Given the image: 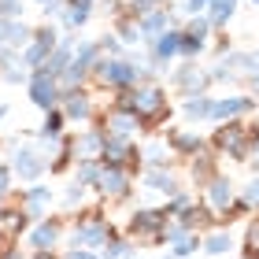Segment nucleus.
Here are the masks:
<instances>
[{
    "mask_svg": "<svg viewBox=\"0 0 259 259\" xmlns=\"http://www.w3.org/2000/svg\"><path fill=\"white\" fill-rule=\"evenodd\" d=\"M163 141H167L174 159H193V156H200V152H207V141L200 134H193V130H167Z\"/></svg>",
    "mask_w": 259,
    "mask_h": 259,
    "instance_id": "nucleus-19",
    "label": "nucleus"
},
{
    "mask_svg": "<svg viewBox=\"0 0 259 259\" xmlns=\"http://www.w3.org/2000/svg\"><path fill=\"white\" fill-rule=\"evenodd\" d=\"M141 159H145V170H156V167H170V148L167 141H152V145L141 148Z\"/></svg>",
    "mask_w": 259,
    "mask_h": 259,
    "instance_id": "nucleus-29",
    "label": "nucleus"
},
{
    "mask_svg": "<svg viewBox=\"0 0 259 259\" xmlns=\"http://www.w3.org/2000/svg\"><path fill=\"white\" fill-rule=\"evenodd\" d=\"M115 104L126 111H134L145 130H156L163 119H170V104H167V89L159 81H141V85L115 93Z\"/></svg>",
    "mask_w": 259,
    "mask_h": 259,
    "instance_id": "nucleus-2",
    "label": "nucleus"
},
{
    "mask_svg": "<svg viewBox=\"0 0 259 259\" xmlns=\"http://www.w3.org/2000/svg\"><path fill=\"white\" fill-rule=\"evenodd\" d=\"M237 196L244 200V204H248V211H259V174H252V182L244 185Z\"/></svg>",
    "mask_w": 259,
    "mask_h": 259,
    "instance_id": "nucleus-44",
    "label": "nucleus"
},
{
    "mask_svg": "<svg viewBox=\"0 0 259 259\" xmlns=\"http://www.w3.org/2000/svg\"><path fill=\"white\" fill-rule=\"evenodd\" d=\"M200 252H207V255H230L233 252V237L226 230H211L207 237H200Z\"/></svg>",
    "mask_w": 259,
    "mask_h": 259,
    "instance_id": "nucleus-31",
    "label": "nucleus"
},
{
    "mask_svg": "<svg viewBox=\"0 0 259 259\" xmlns=\"http://www.w3.org/2000/svg\"><path fill=\"white\" fill-rule=\"evenodd\" d=\"M8 111H11V108H8V104H0V122H4V119H8Z\"/></svg>",
    "mask_w": 259,
    "mask_h": 259,
    "instance_id": "nucleus-53",
    "label": "nucleus"
},
{
    "mask_svg": "<svg viewBox=\"0 0 259 259\" xmlns=\"http://www.w3.org/2000/svg\"><path fill=\"white\" fill-rule=\"evenodd\" d=\"M11 182H15V174H11L8 163H0V204L11 196Z\"/></svg>",
    "mask_w": 259,
    "mask_h": 259,
    "instance_id": "nucleus-48",
    "label": "nucleus"
},
{
    "mask_svg": "<svg viewBox=\"0 0 259 259\" xmlns=\"http://www.w3.org/2000/svg\"><path fill=\"white\" fill-rule=\"evenodd\" d=\"M170 222V215L163 207H137L134 215H130V233L134 237H148V241H156L159 244V233H163V226Z\"/></svg>",
    "mask_w": 259,
    "mask_h": 259,
    "instance_id": "nucleus-11",
    "label": "nucleus"
},
{
    "mask_svg": "<svg viewBox=\"0 0 259 259\" xmlns=\"http://www.w3.org/2000/svg\"><path fill=\"white\" fill-rule=\"evenodd\" d=\"M252 159L259 163V141H255V145H252Z\"/></svg>",
    "mask_w": 259,
    "mask_h": 259,
    "instance_id": "nucleus-54",
    "label": "nucleus"
},
{
    "mask_svg": "<svg viewBox=\"0 0 259 259\" xmlns=\"http://www.w3.org/2000/svg\"><path fill=\"white\" fill-rule=\"evenodd\" d=\"M100 259H134V244L122 241V237H111L108 244H104Z\"/></svg>",
    "mask_w": 259,
    "mask_h": 259,
    "instance_id": "nucleus-39",
    "label": "nucleus"
},
{
    "mask_svg": "<svg viewBox=\"0 0 259 259\" xmlns=\"http://www.w3.org/2000/svg\"><path fill=\"white\" fill-rule=\"evenodd\" d=\"M141 182H145V189H152V193H163V196H178V193H182V182H178V174H174L170 167L145 170V174H141Z\"/></svg>",
    "mask_w": 259,
    "mask_h": 259,
    "instance_id": "nucleus-23",
    "label": "nucleus"
},
{
    "mask_svg": "<svg viewBox=\"0 0 259 259\" xmlns=\"http://www.w3.org/2000/svg\"><path fill=\"white\" fill-rule=\"evenodd\" d=\"M89 19H93V0H67V8H63V15H60V22H63L67 33H78Z\"/></svg>",
    "mask_w": 259,
    "mask_h": 259,
    "instance_id": "nucleus-25",
    "label": "nucleus"
},
{
    "mask_svg": "<svg viewBox=\"0 0 259 259\" xmlns=\"http://www.w3.org/2000/svg\"><path fill=\"white\" fill-rule=\"evenodd\" d=\"M255 111H259V108H255ZM255 126H259V122H255Z\"/></svg>",
    "mask_w": 259,
    "mask_h": 259,
    "instance_id": "nucleus-58",
    "label": "nucleus"
},
{
    "mask_svg": "<svg viewBox=\"0 0 259 259\" xmlns=\"http://www.w3.org/2000/svg\"><path fill=\"white\" fill-rule=\"evenodd\" d=\"M237 4H241V0H207V11H204V15L211 19V26H226V22L233 19V15H237Z\"/></svg>",
    "mask_w": 259,
    "mask_h": 259,
    "instance_id": "nucleus-30",
    "label": "nucleus"
},
{
    "mask_svg": "<svg viewBox=\"0 0 259 259\" xmlns=\"http://www.w3.org/2000/svg\"><path fill=\"white\" fill-rule=\"evenodd\" d=\"M70 141H74V156L78 159H97L100 148H104V130L89 126V130H81V134H74Z\"/></svg>",
    "mask_w": 259,
    "mask_h": 259,
    "instance_id": "nucleus-24",
    "label": "nucleus"
},
{
    "mask_svg": "<svg viewBox=\"0 0 259 259\" xmlns=\"http://www.w3.org/2000/svg\"><path fill=\"white\" fill-rule=\"evenodd\" d=\"M0 259H26V252H15V248H0Z\"/></svg>",
    "mask_w": 259,
    "mask_h": 259,
    "instance_id": "nucleus-51",
    "label": "nucleus"
},
{
    "mask_svg": "<svg viewBox=\"0 0 259 259\" xmlns=\"http://www.w3.org/2000/svg\"><path fill=\"white\" fill-rule=\"evenodd\" d=\"M97 60H100V49H97V41H74V60H70L74 67H81V70L89 74Z\"/></svg>",
    "mask_w": 259,
    "mask_h": 259,
    "instance_id": "nucleus-33",
    "label": "nucleus"
},
{
    "mask_svg": "<svg viewBox=\"0 0 259 259\" xmlns=\"http://www.w3.org/2000/svg\"><path fill=\"white\" fill-rule=\"evenodd\" d=\"M233 200H237V189H233V182L226 178V174H211V178L204 182V204L215 211V215H222Z\"/></svg>",
    "mask_w": 259,
    "mask_h": 259,
    "instance_id": "nucleus-18",
    "label": "nucleus"
},
{
    "mask_svg": "<svg viewBox=\"0 0 259 259\" xmlns=\"http://www.w3.org/2000/svg\"><path fill=\"white\" fill-rule=\"evenodd\" d=\"M178 41H182V26L174 30H163L159 37H152L145 49H148V67H163L170 70V63L178 60Z\"/></svg>",
    "mask_w": 259,
    "mask_h": 259,
    "instance_id": "nucleus-14",
    "label": "nucleus"
},
{
    "mask_svg": "<svg viewBox=\"0 0 259 259\" xmlns=\"http://www.w3.org/2000/svg\"><path fill=\"white\" fill-rule=\"evenodd\" d=\"M60 111L67 122H93L97 119V104H93V97L85 89H70L60 97Z\"/></svg>",
    "mask_w": 259,
    "mask_h": 259,
    "instance_id": "nucleus-17",
    "label": "nucleus"
},
{
    "mask_svg": "<svg viewBox=\"0 0 259 259\" xmlns=\"http://www.w3.org/2000/svg\"><path fill=\"white\" fill-rule=\"evenodd\" d=\"M26 97L33 108H41V111H52V108H60V81H56L52 74H41V70H30V78H26Z\"/></svg>",
    "mask_w": 259,
    "mask_h": 259,
    "instance_id": "nucleus-6",
    "label": "nucleus"
},
{
    "mask_svg": "<svg viewBox=\"0 0 259 259\" xmlns=\"http://www.w3.org/2000/svg\"><path fill=\"white\" fill-rule=\"evenodd\" d=\"M52 200H56V189H52V185H45V182H30V189H19V207L26 211L33 222L49 215Z\"/></svg>",
    "mask_w": 259,
    "mask_h": 259,
    "instance_id": "nucleus-16",
    "label": "nucleus"
},
{
    "mask_svg": "<svg viewBox=\"0 0 259 259\" xmlns=\"http://www.w3.org/2000/svg\"><path fill=\"white\" fill-rule=\"evenodd\" d=\"M97 49H100V56H126V52H122V41L115 37V33H104V37H97Z\"/></svg>",
    "mask_w": 259,
    "mask_h": 259,
    "instance_id": "nucleus-45",
    "label": "nucleus"
},
{
    "mask_svg": "<svg viewBox=\"0 0 259 259\" xmlns=\"http://www.w3.org/2000/svg\"><path fill=\"white\" fill-rule=\"evenodd\" d=\"M189 204H193V196H189V193H178V196H170V200H167V207H163V211H167V215L174 219L178 211H185Z\"/></svg>",
    "mask_w": 259,
    "mask_h": 259,
    "instance_id": "nucleus-47",
    "label": "nucleus"
},
{
    "mask_svg": "<svg viewBox=\"0 0 259 259\" xmlns=\"http://www.w3.org/2000/svg\"><path fill=\"white\" fill-rule=\"evenodd\" d=\"M97 159H100V167H122V170L134 174V167H137L134 159H141V148L134 145V141H122V137H108V134H104V148H100Z\"/></svg>",
    "mask_w": 259,
    "mask_h": 259,
    "instance_id": "nucleus-7",
    "label": "nucleus"
},
{
    "mask_svg": "<svg viewBox=\"0 0 259 259\" xmlns=\"http://www.w3.org/2000/svg\"><path fill=\"white\" fill-rule=\"evenodd\" d=\"M26 0H0V19H22Z\"/></svg>",
    "mask_w": 259,
    "mask_h": 259,
    "instance_id": "nucleus-46",
    "label": "nucleus"
},
{
    "mask_svg": "<svg viewBox=\"0 0 259 259\" xmlns=\"http://www.w3.org/2000/svg\"><path fill=\"white\" fill-rule=\"evenodd\" d=\"M211 93H196V97H185L182 100V115L189 122H211Z\"/></svg>",
    "mask_w": 259,
    "mask_h": 259,
    "instance_id": "nucleus-26",
    "label": "nucleus"
},
{
    "mask_svg": "<svg viewBox=\"0 0 259 259\" xmlns=\"http://www.w3.org/2000/svg\"><path fill=\"white\" fill-rule=\"evenodd\" d=\"M33 37V26L22 19H0V49L8 52H22Z\"/></svg>",
    "mask_w": 259,
    "mask_h": 259,
    "instance_id": "nucleus-21",
    "label": "nucleus"
},
{
    "mask_svg": "<svg viewBox=\"0 0 259 259\" xmlns=\"http://www.w3.org/2000/svg\"><path fill=\"white\" fill-rule=\"evenodd\" d=\"M185 33H193V37H211V30H215V26H211V19L207 15H189V22H185V26H182Z\"/></svg>",
    "mask_w": 259,
    "mask_h": 259,
    "instance_id": "nucleus-41",
    "label": "nucleus"
},
{
    "mask_svg": "<svg viewBox=\"0 0 259 259\" xmlns=\"http://www.w3.org/2000/svg\"><path fill=\"white\" fill-rule=\"evenodd\" d=\"M85 193H89L85 185L70 178V185H67V193H63V204H67V207H81V200H85Z\"/></svg>",
    "mask_w": 259,
    "mask_h": 259,
    "instance_id": "nucleus-43",
    "label": "nucleus"
},
{
    "mask_svg": "<svg viewBox=\"0 0 259 259\" xmlns=\"http://www.w3.org/2000/svg\"><path fill=\"white\" fill-rule=\"evenodd\" d=\"M63 233H67L63 219H52V215H45V219H37V222H33V226L26 230V244H30L33 252H41V248H60Z\"/></svg>",
    "mask_w": 259,
    "mask_h": 259,
    "instance_id": "nucleus-13",
    "label": "nucleus"
},
{
    "mask_svg": "<svg viewBox=\"0 0 259 259\" xmlns=\"http://www.w3.org/2000/svg\"><path fill=\"white\" fill-rule=\"evenodd\" d=\"M159 259H174V255H170V252H167V255H159Z\"/></svg>",
    "mask_w": 259,
    "mask_h": 259,
    "instance_id": "nucleus-56",
    "label": "nucleus"
},
{
    "mask_svg": "<svg viewBox=\"0 0 259 259\" xmlns=\"http://www.w3.org/2000/svg\"><path fill=\"white\" fill-rule=\"evenodd\" d=\"M252 4H259V0H252Z\"/></svg>",
    "mask_w": 259,
    "mask_h": 259,
    "instance_id": "nucleus-57",
    "label": "nucleus"
},
{
    "mask_svg": "<svg viewBox=\"0 0 259 259\" xmlns=\"http://www.w3.org/2000/svg\"><path fill=\"white\" fill-rule=\"evenodd\" d=\"M196 252H200V233H182V237L170 244V255L174 259H189Z\"/></svg>",
    "mask_w": 259,
    "mask_h": 259,
    "instance_id": "nucleus-37",
    "label": "nucleus"
},
{
    "mask_svg": "<svg viewBox=\"0 0 259 259\" xmlns=\"http://www.w3.org/2000/svg\"><path fill=\"white\" fill-rule=\"evenodd\" d=\"M104 200H126L130 189H134V174L122 170V167H100L97 174V185H93Z\"/></svg>",
    "mask_w": 259,
    "mask_h": 259,
    "instance_id": "nucleus-15",
    "label": "nucleus"
},
{
    "mask_svg": "<svg viewBox=\"0 0 259 259\" xmlns=\"http://www.w3.org/2000/svg\"><path fill=\"white\" fill-rule=\"evenodd\" d=\"M63 126H67V119H63V111H60V108L45 111V122H41V130H37V145L60 141V137H63Z\"/></svg>",
    "mask_w": 259,
    "mask_h": 259,
    "instance_id": "nucleus-27",
    "label": "nucleus"
},
{
    "mask_svg": "<svg viewBox=\"0 0 259 259\" xmlns=\"http://www.w3.org/2000/svg\"><path fill=\"white\" fill-rule=\"evenodd\" d=\"M170 85L178 89L182 97H196V93H207L211 78H207V70H204V67H196V60H185L182 67H174V70H170Z\"/></svg>",
    "mask_w": 259,
    "mask_h": 259,
    "instance_id": "nucleus-12",
    "label": "nucleus"
},
{
    "mask_svg": "<svg viewBox=\"0 0 259 259\" xmlns=\"http://www.w3.org/2000/svg\"><path fill=\"white\" fill-rule=\"evenodd\" d=\"M259 108V100L252 93H233V97H215L211 100V122H230V119H244L248 111Z\"/></svg>",
    "mask_w": 259,
    "mask_h": 259,
    "instance_id": "nucleus-10",
    "label": "nucleus"
},
{
    "mask_svg": "<svg viewBox=\"0 0 259 259\" xmlns=\"http://www.w3.org/2000/svg\"><path fill=\"white\" fill-rule=\"evenodd\" d=\"M115 37L122 45H141V30H137V19H130L126 11L115 15Z\"/></svg>",
    "mask_w": 259,
    "mask_h": 259,
    "instance_id": "nucleus-34",
    "label": "nucleus"
},
{
    "mask_svg": "<svg viewBox=\"0 0 259 259\" xmlns=\"http://www.w3.org/2000/svg\"><path fill=\"white\" fill-rule=\"evenodd\" d=\"M193 159H196V163L189 167V174H193L196 185H204L211 174H219V170H215V152H200V156H193Z\"/></svg>",
    "mask_w": 259,
    "mask_h": 259,
    "instance_id": "nucleus-35",
    "label": "nucleus"
},
{
    "mask_svg": "<svg viewBox=\"0 0 259 259\" xmlns=\"http://www.w3.org/2000/svg\"><path fill=\"white\" fill-rule=\"evenodd\" d=\"M33 4H41V8H45V4H49V0H33Z\"/></svg>",
    "mask_w": 259,
    "mask_h": 259,
    "instance_id": "nucleus-55",
    "label": "nucleus"
},
{
    "mask_svg": "<svg viewBox=\"0 0 259 259\" xmlns=\"http://www.w3.org/2000/svg\"><path fill=\"white\" fill-rule=\"evenodd\" d=\"M63 259H100V252H93V248H67Z\"/></svg>",
    "mask_w": 259,
    "mask_h": 259,
    "instance_id": "nucleus-49",
    "label": "nucleus"
},
{
    "mask_svg": "<svg viewBox=\"0 0 259 259\" xmlns=\"http://www.w3.org/2000/svg\"><path fill=\"white\" fill-rule=\"evenodd\" d=\"M204 52H207V41L204 37H193V33L182 30V41H178V56H182V60H200Z\"/></svg>",
    "mask_w": 259,
    "mask_h": 259,
    "instance_id": "nucleus-36",
    "label": "nucleus"
},
{
    "mask_svg": "<svg viewBox=\"0 0 259 259\" xmlns=\"http://www.w3.org/2000/svg\"><path fill=\"white\" fill-rule=\"evenodd\" d=\"M185 15H204V11H207V0H185Z\"/></svg>",
    "mask_w": 259,
    "mask_h": 259,
    "instance_id": "nucleus-50",
    "label": "nucleus"
},
{
    "mask_svg": "<svg viewBox=\"0 0 259 259\" xmlns=\"http://www.w3.org/2000/svg\"><path fill=\"white\" fill-rule=\"evenodd\" d=\"M108 137H122V141H134L137 134H145V126H141V119L134 111H126V108H119V104H111L108 111H104V119L97 122Z\"/></svg>",
    "mask_w": 259,
    "mask_h": 259,
    "instance_id": "nucleus-8",
    "label": "nucleus"
},
{
    "mask_svg": "<svg viewBox=\"0 0 259 259\" xmlns=\"http://www.w3.org/2000/svg\"><path fill=\"white\" fill-rule=\"evenodd\" d=\"M211 148L219 156H230L233 163H248L252 159V122H244V119L219 122L215 137H211Z\"/></svg>",
    "mask_w": 259,
    "mask_h": 259,
    "instance_id": "nucleus-3",
    "label": "nucleus"
},
{
    "mask_svg": "<svg viewBox=\"0 0 259 259\" xmlns=\"http://www.w3.org/2000/svg\"><path fill=\"white\" fill-rule=\"evenodd\" d=\"M0 78H4L8 85H26V78H30V67L22 63V56H11L8 63H0Z\"/></svg>",
    "mask_w": 259,
    "mask_h": 259,
    "instance_id": "nucleus-32",
    "label": "nucleus"
},
{
    "mask_svg": "<svg viewBox=\"0 0 259 259\" xmlns=\"http://www.w3.org/2000/svg\"><path fill=\"white\" fill-rule=\"evenodd\" d=\"M33 259H56V252L52 248H41V252H33Z\"/></svg>",
    "mask_w": 259,
    "mask_h": 259,
    "instance_id": "nucleus-52",
    "label": "nucleus"
},
{
    "mask_svg": "<svg viewBox=\"0 0 259 259\" xmlns=\"http://www.w3.org/2000/svg\"><path fill=\"white\" fill-rule=\"evenodd\" d=\"M115 237V226L108 222V215L104 211H85L74 226H70V248H104Z\"/></svg>",
    "mask_w": 259,
    "mask_h": 259,
    "instance_id": "nucleus-4",
    "label": "nucleus"
},
{
    "mask_svg": "<svg viewBox=\"0 0 259 259\" xmlns=\"http://www.w3.org/2000/svg\"><path fill=\"white\" fill-rule=\"evenodd\" d=\"M56 45H60V30L45 22V26H33V37H30V45L19 56H22V63H26L30 70H37L45 60H49V52L56 49Z\"/></svg>",
    "mask_w": 259,
    "mask_h": 259,
    "instance_id": "nucleus-9",
    "label": "nucleus"
},
{
    "mask_svg": "<svg viewBox=\"0 0 259 259\" xmlns=\"http://www.w3.org/2000/svg\"><path fill=\"white\" fill-rule=\"evenodd\" d=\"M70 60H74V33H60V45L49 52V60H45L37 70L41 74H52V78H60L63 70L70 67Z\"/></svg>",
    "mask_w": 259,
    "mask_h": 259,
    "instance_id": "nucleus-22",
    "label": "nucleus"
},
{
    "mask_svg": "<svg viewBox=\"0 0 259 259\" xmlns=\"http://www.w3.org/2000/svg\"><path fill=\"white\" fill-rule=\"evenodd\" d=\"M244 259H259V219H248L244 226Z\"/></svg>",
    "mask_w": 259,
    "mask_h": 259,
    "instance_id": "nucleus-40",
    "label": "nucleus"
},
{
    "mask_svg": "<svg viewBox=\"0 0 259 259\" xmlns=\"http://www.w3.org/2000/svg\"><path fill=\"white\" fill-rule=\"evenodd\" d=\"M152 8H163V0H126V4H122V11H126L130 19H141Z\"/></svg>",
    "mask_w": 259,
    "mask_h": 259,
    "instance_id": "nucleus-42",
    "label": "nucleus"
},
{
    "mask_svg": "<svg viewBox=\"0 0 259 259\" xmlns=\"http://www.w3.org/2000/svg\"><path fill=\"white\" fill-rule=\"evenodd\" d=\"M89 78L97 81L100 89H111V93H126L141 85V81H152V67L134 60V56H100L93 63Z\"/></svg>",
    "mask_w": 259,
    "mask_h": 259,
    "instance_id": "nucleus-1",
    "label": "nucleus"
},
{
    "mask_svg": "<svg viewBox=\"0 0 259 259\" xmlns=\"http://www.w3.org/2000/svg\"><path fill=\"white\" fill-rule=\"evenodd\" d=\"M137 30H141V45H148L152 37H159L163 30H174V11L163 4V8H152L137 19Z\"/></svg>",
    "mask_w": 259,
    "mask_h": 259,
    "instance_id": "nucleus-20",
    "label": "nucleus"
},
{
    "mask_svg": "<svg viewBox=\"0 0 259 259\" xmlns=\"http://www.w3.org/2000/svg\"><path fill=\"white\" fill-rule=\"evenodd\" d=\"M8 167L19 182H41L45 170H49V156L37 145H15L8 156Z\"/></svg>",
    "mask_w": 259,
    "mask_h": 259,
    "instance_id": "nucleus-5",
    "label": "nucleus"
},
{
    "mask_svg": "<svg viewBox=\"0 0 259 259\" xmlns=\"http://www.w3.org/2000/svg\"><path fill=\"white\" fill-rule=\"evenodd\" d=\"M97 174H100V159H78L74 182H81L85 189H93V185H97Z\"/></svg>",
    "mask_w": 259,
    "mask_h": 259,
    "instance_id": "nucleus-38",
    "label": "nucleus"
},
{
    "mask_svg": "<svg viewBox=\"0 0 259 259\" xmlns=\"http://www.w3.org/2000/svg\"><path fill=\"white\" fill-rule=\"evenodd\" d=\"M0 219H4V230H8V237H19V233H26L33 226V219L22 211L19 204L15 207H0Z\"/></svg>",
    "mask_w": 259,
    "mask_h": 259,
    "instance_id": "nucleus-28",
    "label": "nucleus"
}]
</instances>
